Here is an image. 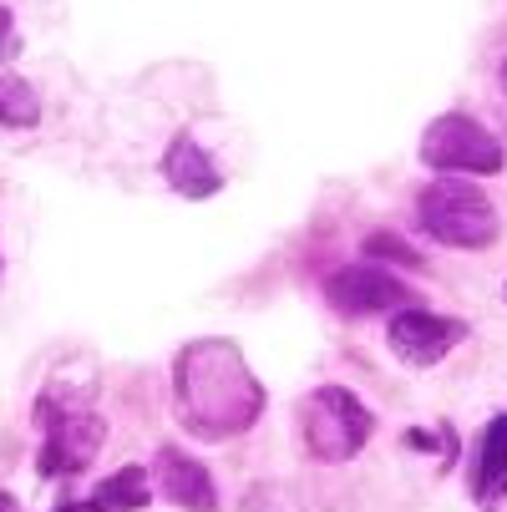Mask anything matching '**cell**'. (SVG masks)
<instances>
[{"instance_id": "cell-16", "label": "cell", "mask_w": 507, "mask_h": 512, "mask_svg": "<svg viewBox=\"0 0 507 512\" xmlns=\"http://www.w3.org/2000/svg\"><path fill=\"white\" fill-rule=\"evenodd\" d=\"M0 512H16V497L11 492H0Z\"/></svg>"}, {"instance_id": "cell-14", "label": "cell", "mask_w": 507, "mask_h": 512, "mask_svg": "<svg viewBox=\"0 0 507 512\" xmlns=\"http://www.w3.org/2000/svg\"><path fill=\"white\" fill-rule=\"evenodd\" d=\"M21 51V36L11 26V11H0V56H16Z\"/></svg>"}, {"instance_id": "cell-4", "label": "cell", "mask_w": 507, "mask_h": 512, "mask_svg": "<svg viewBox=\"0 0 507 512\" xmlns=\"http://www.w3.org/2000/svg\"><path fill=\"white\" fill-rule=\"evenodd\" d=\"M36 426L46 431L41 457H36V472L41 477H71V472H82L97 457V447L107 442V421L97 411L61 406L56 396H41L36 401Z\"/></svg>"}, {"instance_id": "cell-15", "label": "cell", "mask_w": 507, "mask_h": 512, "mask_svg": "<svg viewBox=\"0 0 507 512\" xmlns=\"http://www.w3.org/2000/svg\"><path fill=\"white\" fill-rule=\"evenodd\" d=\"M56 512H92V502H66V507H56Z\"/></svg>"}, {"instance_id": "cell-3", "label": "cell", "mask_w": 507, "mask_h": 512, "mask_svg": "<svg viewBox=\"0 0 507 512\" xmlns=\"http://www.w3.org/2000/svg\"><path fill=\"white\" fill-rule=\"evenodd\" d=\"M300 431H305V447L320 462H345V457H355L360 447L371 442L376 416H371V406H360L345 386H320L300 406Z\"/></svg>"}, {"instance_id": "cell-1", "label": "cell", "mask_w": 507, "mask_h": 512, "mask_svg": "<svg viewBox=\"0 0 507 512\" xmlns=\"http://www.w3.org/2000/svg\"><path fill=\"white\" fill-rule=\"evenodd\" d=\"M178 406L188 416V431L198 436H229L249 426L264 406L249 365L234 355V345H193L178 360Z\"/></svg>"}, {"instance_id": "cell-5", "label": "cell", "mask_w": 507, "mask_h": 512, "mask_svg": "<svg viewBox=\"0 0 507 512\" xmlns=\"http://www.w3.org/2000/svg\"><path fill=\"white\" fill-rule=\"evenodd\" d=\"M421 163L431 173H442V178H452V173L492 178V173H502L507 158H502V142L482 122H472L462 112H447L421 132Z\"/></svg>"}, {"instance_id": "cell-11", "label": "cell", "mask_w": 507, "mask_h": 512, "mask_svg": "<svg viewBox=\"0 0 507 512\" xmlns=\"http://www.w3.org/2000/svg\"><path fill=\"white\" fill-rule=\"evenodd\" d=\"M87 502H92V512H142V507L153 502L148 472H142V467H122L107 482H97V492Z\"/></svg>"}, {"instance_id": "cell-9", "label": "cell", "mask_w": 507, "mask_h": 512, "mask_svg": "<svg viewBox=\"0 0 507 512\" xmlns=\"http://www.w3.org/2000/svg\"><path fill=\"white\" fill-rule=\"evenodd\" d=\"M163 178H168V188H178L183 198H213V193L224 188L219 163H213L193 137H173V142H168V153H163Z\"/></svg>"}, {"instance_id": "cell-10", "label": "cell", "mask_w": 507, "mask_h": 512, "mask_svg": "<svg viewBox=\"0 0 507 512\" xmlns=\"http://www.w3.org/2000/svg\"><path fill=\"white\" fill-rule=\"evenodd\" d=\"M477 497H507V416L487 421L482 447H477Z\"/></svg>"}, {"instance_id": "cell-12", "label": "cell", "mask_w": 507, "mask_h": 512, "mask_svg": "<svg viewBox=\"0 0 507 512\" xmlns=\"http://www.w3.org/2000/svg\"><path fill=\"white\" fill-rule=\"evenodd\" d=\"M41 122V97L16 71H0V127H36Z\"/></svg>"}, {"instance_id": "cell-6", "label": "cell", "mask_w": 507, "mask_h": 512, "mask_svg": "<svg viewBox=\"0 0 507 512\" xmlns=\"http://www.w3.org/2000/svg\"><path fill=\"white\" fill-rule=\"evenodd\" d=\"M325 300L340 315H381V310H401L416 300V289H406L396 274L376 269V264H345L325 279Z\"/></svg>"}, {"instance_id": "cell-17", "label": "cell", "mask_w": 507, "mask_h": 512, "mask_svg": "<svg viewBox=\"0 0 507 512\" xmlns=\"http://www.w3.org/2000/svg\"><path fill=\"white\" fill-rule=\"evenodd\" d=\"M497 77H502V92H507V61H502V71H497Z\"/></svg>"}, {"instance_id": "cell-8", "label": "cell", "mask_w": 507, "mask_h": 512, "mask_svg": "<svg viewBox=\"0 0 507 512\" xmlns=\"http://www.w3.org/2000/svg\"><path fill=\"white\" fill-rule=\"evenodd\" d=\"M153 477H158V492H163L168 502H178L183 512H213V507H219V492H213L208 467L193 462V457L178 452V447H158Z\"/></svg>"}, {"instance_id": "cell-2", "label": "cell", "mask_w": 507, "mask_h": 512, "mask_svg": "<svg viewBox=\"0 0 507 512\" xmlns=\"http://www.w3.org/2000/svg\"><path fill=\"white\" fill-rule=\"evenodd\" d=\"M416 224L437 244H447V249H487L502 234L492 198L477 183H467V178L426 183L421 198H416Z\"/></svg>"}, {"instance_id": "cell-13", "label": "cell", "mask_w": 507, "mask_h": 512, "mask_svg": "<svg viewBox=\"0 0 507 512\" xmlns=\"http://www.w3.org/2000/svg\"><path fill=\"white\" fill-rule=\"evenodd\" d=\"M376 254H386V264L421 269V254H416L406 239H396V234H371V239H366V259H376Z\"/></svg>"}, {"instance_id": "cell-7", "label": "cell", "mask_w": 507, "mask_h": 512, "mask_svg": "<svg viewBox=\"0 0 507 512\" xmlns=\"http://www.w3.org/2000/svg\"><path fill=\"white\" fill-rule=\"evenodd\" d=\"M462 335H467V325H462V320L431 315V310H416V305L396 310V315H391V325H386L391 350H396L401 360H411V365H437V360L462 340Z\"/></svg>"}]
</instances>
